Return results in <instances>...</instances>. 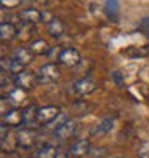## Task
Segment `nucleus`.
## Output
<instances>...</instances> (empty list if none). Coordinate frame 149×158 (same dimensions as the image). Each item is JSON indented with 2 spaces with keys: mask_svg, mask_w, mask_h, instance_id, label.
Listing matches in <instances>:
<instances>
[{
  "mask_svg": "<svg viewBox=\"0 0 149 158\" xmlns=\"http://www.w3.org/2000/svg\"><path fill=\"white\" fill-rule=\"evenodd\" d=\"M61 77V70L58 67V64L55 62H48L43 64L40 67V70L37 72V80H39L40 85H51V83H56Z\"/></svg>",
  "mask_w": 149,
  "mask_h": 158,
  "instance_id": "1",
  "label": "nucleus"
},
{
  "mask_svg": "<svg viewBox=\"0 0 149 158\" xmlns=\"http://www.w3.org/2000/svg\"><path fill=\"white\" fill-rule=\"evenodd\" d=\"M37 136L39 134H37L35 129H32L31 126H24V128H21L20 131L16 133L18 145H20L21 148H31L37 142Z\"/></svg>",
  "mask_w": 149,
  "mask_h": 158,
  "instance_id": "2",
  "label": "nucleus"
},
{
  "mask_svg": "<svg viewBox=\"0 0 149 158\" xmlns=\"http://www.w3.org/2000/svg\"><path fill=\"white\" fill-rule=\"evenodd\" d=\"M80 61H82L80 53L76 48H72V46L63 48L59 53V58H58V62L61 66H66V67H76L80 64Z\"/></svg>",
  "mask_w": 149,
  "mask_h": 158,
  "instance_id": "3",
  "label": "nucleus"
},
{
  "mask_svg": "<svg viewBox=\"0 0 149 158\" xmlns=\"http://www.w3.org/2000/svg\"><path fill=\"white\" fill-rule=\"evenodd\" d=\"M39 83V80H37V75H34L32 72H29V70H23V72H20L18 75H15V86H18V88H21V89H24V91H31V89H34V86Z\"/></svg>",
  "mask_w": 149,
  "mask_h": 158,
  "instance_id": "4",
  "label": "nucleus"
},
{
  "mask_svg": "<svg viewBox=\"0 0 149 158\" xmlns=\"http://www.w3.org/2000/svg\"><path fill=\"white\" fill-rule=\"evenodd\" d=\"M76 128H77L76 122L71 120V118H68L66 122H63L61 125H58L56 128H55L53 134H55V137H56V139H59V141H68V139H71L74 136Z\"/></svg>",
  "mask_w": 149,
  "mask_h": 158,
  "instance_id": "5",
  "label": "nucleus"
},
{
  "mask_svg": "<svg viewBox=\"0 0 149 158\" xmlns=\"http://www.w3.org/2000/svg\"><path fill=\"white\" fill-rule=\"evenodd\" d=\"M96 81L93 80V78H90V77H85V78H80V80H77L76 83H74V93H76L77 96H88V94H91L93 91L96 89Z\"/></svg>",
  "mask_w": 149,
  "mask_h": 158,
  "instance_id": "6",
  "label": "nucleus"
},
{
  "mask_svg": "<svg viewBox=\"0 0 149 158\" xmlns=\"http://www.w3.org/2000/svg\"><path fill=\"white\" fill-rule=\"evenodd\" d=\"M61 114L59 107L56 106H46V107H40L39 109V118L37 122L42 125H51L55 120L58 118V115Z\"/></svg>",
  "mask_w": 149,
  "mask_h": 158,
  "instance_id": "7",
  "label": "nucleus"
},
{
  "mask_svg": "<svg viewBox=\"0 0 149 158\" xmlns=\"http://www.w3.org/2000/svg\"><path fill=\"white\" fill-rule=\"evenodd\" d=\"M90 150H91L90 142L87 139H80L76 144H72L71 150L68 153H69V158H85L90 153Z\"/></svg>",
  "mask_w": 149,
  "mask_h": 158,
  "instance_id": "8",
  "label": "nucleus"
},
{
  "mask_svg": "<svg viewBox=\"0 0 149 158\" xmlns=\"http://www.w3.org/2000/svg\"><path fill=\"white\" fill-rule=\"evenodd\" d=\"M18 16H20V21L26 24H39L40 21H43V13L37 8H26Z\"/></svg>",
  "mask_w": 149,
  "mask_h": 158,
  "instance_id": "9",
  "label": "nucleus"
},
{
  "mask_svg": "<svg viewBox=\"0 0 149 158\" xmlns=\"http://www.w3.org/2000/svg\"><path fill=\"white\" fill-rule=\"evenodd\" d=\"M3 123H7L8 126H21L24 125V115H23V110L21 109H11V110H8V112L3 115Z\"/></svg>",
  "mask_w": 149,
  "mask_h": 158,
  "instance_id": "10",
  "label": "nucleus"
},
{
  "mask_svg": "<svg viewBox=\"0 0 149 158\" xmlns=\"http://www.w3.org/2000/svg\"><path fill=\"white\" fill-rule=\"evenodd\" d=\"M18 31L20 29L13 23H2V26H0V39H2L3 43L11 42L18 37Z\"/></svg>",
  "mask_w": 149,
  "mask_h": 158,
  "instance_id": "11",
  "label": "nucleus"
},
{
  "mask_svg": "<svg viewBox=\"0 0 149 158\" xmlns=\"http://www.w3.org/2000/svg\"><path fill=\"white\" fill-rule=\"evenodd\" d=\"M29 48H31V51L34 53V56H46V54H48V53L51 51L48 42L43 40V39H35V40H31Z\"/></svg>",
  "mask_w": 149,
  "mask_h": 158,
  "instance_id": "12",
  "label": "nucleus"
},
{
  "mask_svg": "<svg viewBox=\"0 0 149 158\" xmlns=\"http://www.w3.org/2000/svg\"><path fill=\"white\" fill-rule=\"evenodd\" d=\"M13 58L16 61H20L23 66L26 67L27 64H31L32 59H34V53L31 51L29 46H20V48H16L15 53H13Z\"/></svg>",
  "mask_w": 149,
  "mask_h": 158,
  "instance_id": "13",
  "label": "nucleus"
},
{
  "mask_svg": "<svg viewBox=\"0 0 149 158\" xmlns=\"http://www.w3.org/2000/svg\"><path fill=\"white\" fill-rule=\"evenodd\" d=\"M39 109L35 104H31L23 109V115H24V126H31L34 125V122H37L39 118Z\"/></svg>",
  "mask_w": 149,
  "mask_h": 158,
  "instance_id": "14",
  "label": "nucleus"
},
{
  "mask_svg": "<svg viewBox=\"0 0 149 158\" xmlns=\"http://www.w3.org/2000/svg\"><path fill=\"white\" fill-rule=\"evenodd\" d=\"M46 31H48V34L51 37H55V39H59V37L64 34V23L59 19V18L55 16V19L51 23L46 24Z\"/></svg>",
  "mask_w": 149,
  "mask_h": 158,
  "instance_id": "15",
  "label": "nucleus"
},
{
  "mask_svg": "<svg viewBox=\"0 0 149 158\" xmlns=\"http://www.w3.org/2000/svg\"><path fill=\"white\" fill-rule=\"evenodd\" d=\"M112 126H114V118L112 117H106L96 125L95 131H93V136H104V134H107L111 129H112Z\"/></svg>",
  "mask_w": 149,
  "mask_h": 158,
  "instance_id": "16",
  "label": "nucleus"
},
{
  "mask_svg": "<svg viewBox=\"0 0 149 158\" xmlns=\"http://www.w3.org/2000/svg\"><path fill=\"white\" fill-rule=\"evenodd\" d=\"M58 153V148L55 145H50V144H45L42 145L39 150H37V155L35 158H55Z\"/></svg>",
  "mask_w": 149,
  "mask_h": 158,
  "instance_id": "17",
  "label": "nucleus"
},
{
  "mask_svg": "<svg viewBox=\"0 0 149 158\" xmlns=\"http://www.w3.org/2000/svg\"><path fill=\"white\" fill-rule=\"evenodd\" d=\"M24 98H26V91L21 89V88H18V86H16L15 89H11L10 94H8V101H10L11 104H15V106L20 104Z\"/></svg>",
  "mask_w": 149,
  "mask_h": 158,
  "instance_id": "18",
  "label": "nucleus"
},
{
  "mask_svg": "<svg viewBox=\"0 0 149 158\" xmlns=\"http://www.w3.org/2000/svg\"><path fill=\"white\" fill-rule=\"evenodd\" d=\"M106 8L109 18H117L119 13V0H106Z\"/></svg>",
  "mask_w": 149,
  "mask_h": 158,
  "instance_id": "19",
  "label": "nucleus"
},
{
  "mask_svg": "<svg viewBox=\"0 0 149 158\" xmlns=\"http://www.w3.org/2000/svg\"><path fill=\"white\" fill-rule=\"evenodd\" d=\"M0 2H2L3 8H16L18 5L23 2V0H0Z\"/></svg>",
  "mask_w": 149,
  "mask_h": 158,
  "instance_id": "20",
  "label": "nucleus"
},
{
  "mask_svg": "<svg viewBox=\"0 0 149 158\" xmlns=\"http://www.w3.org/2000/svg\"><path fill=\"white\" fill-rule=\"evenodd\" d=\"M8 128H10V126H8L7 123H2V133H0V136H2V142H3V141H7V134H8Z\"/></svg>",
  "mask_w": 149,
  "mask_h": 158,
  "instance_id": "21",
  "label": "nucleus"
},
{
  "mask_svg": "<svg viewBox=\"0 0 149 158\" xmlns=\"http://www.w3.org/2000/svg\"><path fill=\"white\" fill-rule=\"evenodd\" d=\"M112 75H114V78H116V83H117V85L122 86V85H124V81H122V73H120V72H114Z\"/></svg>",
  "mask_w": 149,
  "mask_h": 158,
  "instance_id": "22",
  "label": "nucleus"
},
{
  "mask_svg": "<svg viewBox=\"0 0 149 158\" xmlns=\"http://www.w3.org/2000/svg\"><path fill=\"white\" fill-rule=\"evenodd\" d=\"M55 158H69V153L63 152V150H58V153H56V156H55Z\"/></svg>",
  "mask_w": 149,
  "mask_h": 158,
  "instance_id": "23",
  "label": "nucleus"
}]
</instances>
